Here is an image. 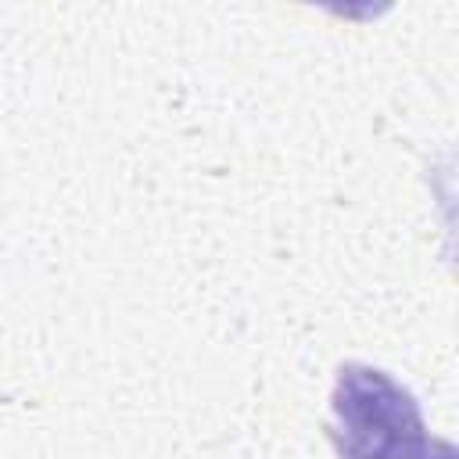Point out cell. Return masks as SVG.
Listing matches in <instances>:
<instances>
[{
	"label": "cell",
	"mask_w": 459,
	"mask_h": 459,
	"mask_svg": "<svg viewBox=\"0 0 459 459\" xmlns=\"http://www.w3.org/2000/svg\"><path fill=\"white\" fill-rule=\"evenodd\" d=\"M326 434L341 459H455L448 441L427 434L412 391L366 362L341 366Z\"/></svg>",
	"instance_id": "cell-1"
}]
</instances>
